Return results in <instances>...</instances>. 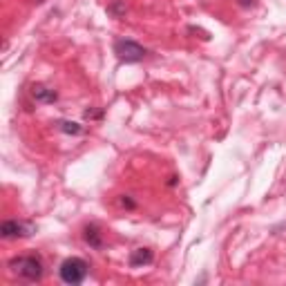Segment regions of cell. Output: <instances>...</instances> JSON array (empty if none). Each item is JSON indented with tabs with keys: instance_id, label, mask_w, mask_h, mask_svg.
Returning a JSON list of instances; mask_svg holds the SVG:
<instances>
[{
	"instance_id": "10",
	"label": "cell",
	"mask_w": 286,
	"mask_h": 286,
	"mask_svg": "<svg viewBox=\"0 0 286 286\" xmlns=\"http://www.w3.org/2000/svg\"><path fill=\"white\" fill-rule=\"evenodd\" d=\"M121 206H123V208H128V210H134V208H137V203H134L130 197L123 195V197H121Z\"/></svg>"
},
{
	"instance_id": "3",
	"label": "cell",
	"mask_w": 286,
	"mask_h": 286,
	"mask_svg": "<svg viewBox=\"0 0 286 286\" xmlns=\"http://www.w3.org/2000/svg\"><path fill=\"white\" fill-rule=\"evenodd\" d=\"M114 54L118 56V61H123V63H139V61H143V56L148 52H145V47L139 45L137 40L118 38L114 43Z\"/></svg>"
},
{
	"instance_id": "4",
	"label": "cell",
	"mask_w": 286,
	"mask_h": 286,
	"mask_svg": "<svg viewBox=\"0 0 286 286\" xmlns=\"http://www.w3.org/2000/svg\"><path fill=\"white\" fill-rule=\"evenodd\" d=\"M34 233H36V228L31 224H25V221L7 219L0 224V235H3V239H23V237H29Z\"/></svg>"
},
{
	"instance_id": "2",
	"label": "cell",
	"mask_w": 286,
	"mask_h": 286,
	"mask_svg": "<svg viewBox=\"0 0 286 286\" xmlns=\"http://www.w3.org/2000/svg\"><path fill=\"white\" fill-rule=\"evenodd\" d=\"M90 273V264L80 257H67L58 268V275L65 284H80Z\"/></svg>"
},
{
	"instance_id": "5",
	"label": "cell",
	"mask_w": 286,
	"mask_h": 286,
	"mask_svg": "<svg viewBox=\"0 0 286 286\" xmlns=\"http://www.w3.org/2000/svg\"><path fill=\"white\" fill-rule=\"evenodd\" d=\"M83 239H85V244H88L90 248H94V251H103V246H105L103 230H101V226H96V224L85 226L83 228Z\"/></svg>"
},
{
	"instance_id": "11",
	"label": "cell",
	"mask_w": 286,
	"mask_h": 286,
	"mask_svg": "<svg viewBox=\"0 0 286 286\" xmlns=\"http://www.w3.org/2000/svg\"><path fill=\"white\" fill-rule=\"evenodd\" d=\"M239 5H241V7H251L253 0H239Z\"/></svg>"
},
{
	"instance_id": "7",
	"label": "cell",
	"mask_w": 286,
	"mask_h": 286,
	"mask_svg": "<svg viewBox=\"0 0 286 286\" xmlns=\"http://www.w3.org/2000/svg\"><path fill=\"white\" fill-rule=\"evenodd\" d=\"M152 260H154V255H152L150 248H137V251L132 253V257H130V266L132 268H141V266L152 264Z\"/></svg>"
},
{
	"instance_id": "1",
	"label": "cell",
	"mask_w": 286,
	"mask_h": 286,
	"mask_svg": "<svg viewBox=\"0 0 286 286\" xmlns=\"http://www.w3.org/2000/svg\"><path fill=\"white\" fill-rule=\"evenodd\" d=\"M9 268H12L16 275H20L23 279H27V282H40L43 273H45L43 260H40L38 255H34V253H29V255L14 257V260L9 262Z\"/></svg>"
},
{
	"instance_id": "8",
	"label": "cell",
	"mask_w": 286,
	"mask_h": 286,
	"mask_svg": "<svg viewBox=\"0 0 286 286\" xmlns=\"http://www.w3.org/2000/svg\"><path fill=\"white\" fill-rule=\"evenodd\" d=\"M126 12H128V7H126L123 0H112V3L107 5V14H110L112 18H123Z\"/></svg>"
},
{
	"instance_id": "9",
	"label": "cell",
	"mask_w": 286,
	"mask_h": 286,
	"mask_svg": "<svg viewBox=\"0 0 286 286\" xmlns=\"http://www.w3.org/2000/svg\"><path fill=\"white\" fill-rule=\"evenodd\" d=\"M58 130L65 132V134H80L83 132V128H80L78 123H74V121H58Z\"/></svg>"
},
{
	"instance_id": "6",
	"label": "cell",
	"mask_w": 286,
	"mask_h": 286,
	"mask_svg": "<svg viewBox=\"0 0 286 286\" xmlns=\"http://www.w3.org/2000/svg\"><path fill=\"white\" fill-rule=\"evenodd\" d=\"M31 99L36 101V103H54V101L58 99L56 90L47 88V85H31Z\"/></svg>"
}]
</instances>
